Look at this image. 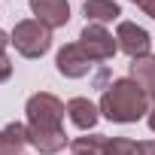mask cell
Returning a JSON list of instances; mask_svg holds the SVG:
<instances>
[{"label":"cell","instance_id":"6da1fadb","mask_svg":"<svg viewBox=\"0 0 155 155\" xmlns=\"http://www.w3.org/2000/svg\"><path fill=\"white\" fill-rule=\"evenodd\" d=\"M25 113H28V137H31V146L40 152V155H58L70 137L64 131V113H67V104H61V97H55L52 91H37L28 97L25 104Z\"/></svg>","mask_w":155,"mask_h":155},{"label":"cell","instance_id":"7a4b0ae2","mask_svg":"<svg viewBox=\"0 0 155 155\" xmlns=\"http://www.w3.org/2000/svg\"><path fill=\"white\" fill-rule=\"evenodd\" d=\"M97 110H101V116H107L116 125H131L149 113V97L131 76H122V79H113L107 85Z\"/></svg>","mask_w":155,"mask_h":155},{"label":"cell","instance_id":"3957f363","mask_svg":"<svg viewBox=\"0 0 155 155\" xmlns=\"http://www.w3.org/2000/svg\"><path fill=\"white\" fill-rule=\"evenodd\" d=\"M9 43L15 46V52L21 58L37 61L52 49V31L46 25H40L37 18H21V21H15V28L9 34Z\"/></svg>","mask_w":155,"mask_h":155},{"label":"cell","instance_id":"277c9868","mask_svg":"<svg viewBox=\"0 0 155 155\" xmlns=\"http://www.w3.org/2000/svg\"><path fill=\"white\" fill-rule=\"evenodd\" d=\"M79 46L85 49V55L97 64V61H110L116 52H119V43H116V37L107 31V25H88L85 21V28H82V34H79Z\"/></svg>","mask_w":155,"mask_h":155},{"label":"cell","instance_id":"5b68a950","mask_svg":"<svg viewBox=\"0 0 155 155\" xmlns=\"http://www.w3.org/2000/svg\"><path fill=\"white\" fill-rule=\"evenodd\" d=\"M55 67H58V73L64 76V79H82V76L91 73L94 61L85 55V49H82L79 43H67V46L58 49V55H55Z\"/></svg>","mask_w":155,"mask_h":155},{"label":"cell","instance_id":"8992f818","mask_svg":"<svg viewBox=\"0 0 155 155\" xmlns=\"http://www.w3.org/2000/svg\"><path fill=\"white\" fill-rule=\"evenodd\" d=\"M116 43H119V52H125L131 61L134 58H143V55H152V37L146 28H140L137 21H119L116 28Z\"/></svg>","mask_w":155,"mask_h":155},{"label":"cell","instance_id":"52a82bcc","mask_svg":"<svg viewBox=\"0 0 155 155\" xmlns=\"http://www.w3.org/2000/svg\"><path fill=\"white\" fill-rule=\"evenodd\" d=\"M28 6H31L34 18L40 25H46L49 31L64 28L70 21V0H28Z\"/></svg>","mask_w":155,"mask_h":155},{"label":"cell","instance_id":"ba28073f","mask_svg":"<svg viewBox=\"0 0 155 155\" xmlns=\"http://www.w3.org/2000/svg\"><path fill=\"white\" fill-rule=\"evenodd\" d=\"M67 116H70V122L79 128V131H94V125H97V119H101V110L88 101V97H70L67 101Z\"/></svg>","mask_w":155,"mask_h":155},{"label":"cell","instance_id":"9c48e42d","mask_svg":"<svg viewBox=\"0 0 155 155\" xmlns=\"http://www.w3.org/2000/svg\"><path fill=\"white\" fill-rule=\"evenodd\" d=\"M82 15H85L88 25H107V21H116L122 15V6L116 0H85Z\"/></svg>","mask_w":155,"mask_h":155},{"label":"cell","instance_id":"30bf717a","mask_svg":"<svg viewBox=\"0 0 155 155\" xmlns=\"http://www.w3.org/2000/svg\"><path fill=\"white\" fill-rule=\"evenodd\" d=\"M131 79L146 91V97L155 101V55H143L131 61Z\"/></svg>","mask_w":155,"mask_h":155},{"label":"cell","instance_id":"8fae6325","mask_svg":"<svg viewBox=\"0 0 155 155\" xmlns=\"http://www.w3.org/2000/svg\"><path fill=\"white\" fill-rule=\"evenodd\" d=\"M0 143H6V146H28L31 137H28V125L21 122H9L6 128H0Z\"/></svg>","mask_w":155,"mask_h":155},{"label":"cell","instance_id":"7c38bea8","mask_svg":"<svg viewBox=\"0 0 155 155\" xmlns=\"http://www.w3.org/2000/svg\"><path fill=\"white\" fill-rule=\"evenodd\" d=\"M104 155H140V143L131 137H107Z\"/></svg>","mask_w":155,"mask_h":155},{"label":"cell","instance_id":"4fadbf2b","mask_svg":"<svg viewBox=\"0 0 155 155\" xmlns=\"http://www.w3.org/2000/svg\"><path fill=\"white\" fill-rule=\"evenodd\" d=\"M9 76H12V58L0 49V82H6Z\"/></svg>","mask_w":155,"mask_h":155},{"label":"cell","instance_id":"5bb4252c","mask_svg":"<svg viewBox=\"0 0 155 155\" xmlns=\"http://www.w3.org/2000/svg\"><path fill=\"white\" fill-rule=\"evenodd\" d=\"M137 6L143 9V15H149V18H155V0H140Z\"/></svg>","mask_w":155,"mask_h":155},{"label":"cell","instance_id":"9a60e30c","mask_svg":"<svg viewBox=\"0 0 155 155\" xmlns=\"http://www.w3.org/2000/svg\"><path fill=\"white\" fill-rule=\"evenodd\" d=\"M0 155H28L21 146H6V143H0Z\"/></svg>","mask_w":155,"mask_h":155},{"label":"cell","instance_id":"2e32d148","mask_svg":"<svg viewBox=\"0 0 155 155\" xmlns=\"http://www.w3.org/2000/svg\"><path fill=\"white\" fill-rule=\"evenodd\" d=\"M140 155H155V140H143L140 143Z\"/></svg>","mask_w":155,"mask_h":155},{"label":"cell","instance_id":"e0dca14e","mask_svg":"<svg viewBox=\"0 0 155 155\" xmlns=\"http://www.w3.org/2000/svg\"><path fill=\"white\" fill-rule=\"evenodd\" d=\"M146 122H149V131L155 134V104L149 107V113H146Z\"/></svg>","mask_w":155,"mask_h":155},{"label":"cell","instance_id":"ac0fdd59","mask_svg":"<svg viewBox=\"0 0 155 155\" xmlns=\"http://www.w3.org/2000/svg\"><path fill=\"white\" fill-rule=\"evenodd\" d=\"M6 46H9V34L0 28V49H6Z\"/></svg>","mask_w":155,"mask_h":155},{"label":"cell","instance_id":"d6986e66","mask_svg":"<svg viewBox=\"0 0 155 155\" xmlns=\"http://www.w3.org/2000/svg\"><path fill=\"white\" fill-rule=\"evenodd\" d=\"M131 3H140V0H131Z\"/></svg>","mask_w":155,"mask_h":155},{"label":"cell","instance_id":"ffe728a7","mask_svg":"<svg viewBox=\"0 0 155 155\" xmlns=\"http://www.w3.org/2000/svg\"><path fill=\"white\" fill-rule=\"evenodd\" d=\"M73 155H82V152H73Z\"/></svg>","mask_w":155,"mask_h":155}]
</instances>
